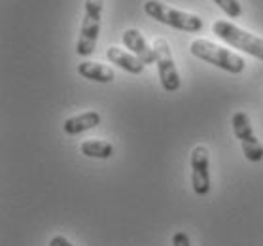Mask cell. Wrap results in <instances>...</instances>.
<instances>
[{"instance_id": "cell-1", "label": "cell", "mask_w": 263, "mask_h": 246, "mask_svg": "<svg viewBox=\"0 0 263 246\" xmlns=\"http://www.w3.org/2000/svg\"><path fill=\"white\" fill-rule=\"evenodd\" d=\"M190 51H192L193 57L206 61L210 65L218 66V68L231 74H240L246 66V61L242 55L235 53V51L223 48V46H218L210 40H204V38H195L190 44Z\"/></svg>"}, {"instance_id": "cell-2", "label": "cell", "mask_w": 263, "mask_h": 246, "mask_svg": "<svg viewBox=\"0 0 263 246\" xmlns=\"http://www.w3.org/2000/svg\"><path fill=\"white\" fill-rule=\"evenodd\" d=\"M144 12L148 13L157 23L168 25L173 29L184 30V32H199L203 30V19L195 13L184 12L178 8H173L161 2V0H146L144 2Z\"/></svg>"}, {"instance_id": "cell-3", "label": "cell", "mask_w": 263, "mask_h": 246, "mask_svg": "<svg viewBox=\"0 0 263 246\" xmlns=\"http://www.w3.org/2000/svg\"><path fill=\"white\" fill-rule=\"evenodd\" d=\"M102 12H104V0H85L84 19H82L80 38L76 44V53L80 57H89L95 51L97 40L101 34Z\"/></svg>"}, {"instance_id": "cell-4", "label": "cell", "mask_w": 263, "mask_h": 246, "mask_svg": "<svg viewBox=\"0 0 263 246\" xmlns=\"http://www.w3.org/2000/svg\"><path fill=\"white\" fill-rule=\"evenodd\" d=\"M212 32L218 38H221L223 42H228L229 46L242 49L245 53L263 61V38L256 36V34H252V32H248L245 29H240V27L233 25L231 21H226V19L214 21Z\"/></svg>"}, {"instance_id": "cell-5", "label": "cell", "mask_w": 263, "mask_h": 246, "mask_svg": "<svg viewBox=\"0 0 263 246\" xmlns=\"http://www.w3.org/2000/svg\"><path fill=\"white\" fill-rule=\"evenodd\" d=\"M231 125H233L235 137L239 138L240 146H242V154H245L246 159L252 163L261 161L263 159V144L257 140L248 114L242 112V110L235 112L233 118H231Z\"/></svg>"}, {"instance_id": "cell-6", "label": "cell", "mask_w": 263, "mask_h": 246, "mask_svg": "<svg viewBox=\"0 0 263 246\" xmlns=\"http://www.w3.org/2000/svg\"><path fill=\"white\" fill-rule=\"evenodd\" d=\"M154 51H156V63L157 72L161 80L163 89L167 93H174L180 89V72L176 68V63L173 59V51L171 46L165 38H156L154 40Z\"/></svg>"}, {"instance_id": "cell-7", "label": "cell", "mask_w": 263, "mask_h": 246, "mask_svg": "<svg viewBox=\"0 0 263 246\" xmlns=\"http://www.w3.org/2000/svg\"><path fill=\"white\" fill-rule=\"evenodd\" d=\"M192 187L197 195H206L210 192V152L206 146L199 144L192 150Z\"/></svg>"}, {"instance_id": "cell-8", "label": "cell", "mask_w": 263, "mask_h": 246, "mask_svg": "<svg viewBox=\"0 0 263 246\" xmlns=\"http://www.w3.org/2000/svg\"><path fill=\"white\" fill-rule=\"evenodd\" d=\"M125 48L135 53L138 59H142L146 65H152L156 63V51H154V46H149L148 40L144 38V34L138 29H127L121 36Z\"/></svg>"}, {"instance_id": "cell-9", "label": "cell", "mask_w": 263, "mask_h": 246, "mask_svg": "<svg viewBox=\"0 0 263 246\" xmlns=\"http://www.w3.org/2000/svg\"><path fill=\"white\" fill-rule=\"evenodd\" d=\"M106 59L112 65H118L121 70H125L129 74H142L144 68H146V63L142 59H138L135 53L118 48V46H110L106 49Z\"/></svg>"}, {"instance_id": "cell-10", "label": "cell", "mask_w": 263, "mask_h": 246, "mask_svg": "<svg viewBox=\"0 0 263 246\" xmlns=\"http://www.w3.org/2000/svg\"><path fill=\"white\" fill-rule=\"evenodd\" d=\"M97 125H101V114L97 110H89V112H84V114L72 116L63 123V131L68 135V137H74V135H80V133L91 131L95 129Z\"/></svg>"}, {"instance_id": "cell-11", "label": "cell", "mask_w": 263, "mask_h": 246, "mask_svg": "<svg viewBox=\"0 0 263 246\" xmlns=\"http://www.w3.org/2000/svg\"><path fill=\"white\" fill-rule=\"evenodd\" d=\"M78 74L84 76L85 80L97 82V84H110L116 78L114 70L110 66L101 65V63H93V61H82L78 65Z\"/></svg>"}, {"instance_id": "cell-12", "label": "cell", "mask_w": 263, "mask_h": 246, "mask_svg": "<svg viewBox=\"0 0 263 246\" xmlns=\"http://www.w3.org/2000/svg\"><path fill=\"white\" fill-rule=\"evenodd\" d=\"M80 152L84 156L91 157V159H110V157L114 156V146H112V142H106V140L91 138V140L82 142Z\"/></svg>"}, {"instance_id": "cell-13", "label": "cell", "mask_w": 263, "mask_h": 246, "mask_svg": "<svg viewBox=\"0 0 263 246\" xmlns=\"http://www.w3.org/2000/svg\"><path fill=\"white\" fill-rule=\"evenodd\" d=\"M214 4L231 19H237L242 15V6H240L239 0H214Z\"/></svg>"}, {"instance_id": "cell-14", "label": "cell", "mask_w": 263, "mask_h": 246, "mask_svg": "<svg viewBox=\"0 0 263 246\" xmlns=\"http://www.w3.org/2000/svg\"><path fill=\"white\" fill-rule=\"evenodd\" d=\"M173 246H192L187 233H184V231H176V233L173 235Z\"/></svg>"}, {"instance_id": "cell-15", "label": "cell", "mask_w": 263, "mask_h": 246, "mask_svg": "<svg viewBox=\"0 0 263 246\" xmlns=\"http://www.w3.org/2000/svg\"><path fill=\"white\" fill-rule=\"evenodd\" d=\"M49 246H74V244L66 237H63V235H55L53 239L49 240Z\"/></svg>"}]
</instances>
